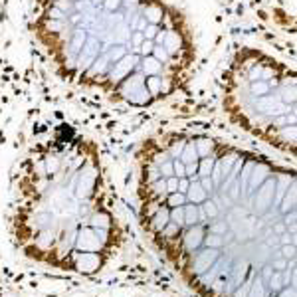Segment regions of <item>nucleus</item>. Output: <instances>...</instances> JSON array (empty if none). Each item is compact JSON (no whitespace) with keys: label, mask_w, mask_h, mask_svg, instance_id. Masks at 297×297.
<instances>
[{"label":"nucleus","mask_w":297,"mask_h":297,"mask_svg":"<svg viewBox=\"0 0 297 297\" xmlns=\"http://www.w3.org/2000/svg\"><path fill=\"white\" fill-rule=\"evenodd\" d=\"M76 269L91 273L95 269H99V254L95 252H80L76 257Z\"/></svg>","instance_id":"obj_6"},{"label":"nucleus","mask_w":297,"mask_h":297,"mask_svg":"<svg viewBox=\"0 0 297 297\" xmlns=\"http://www.w3.org/2000/svg\"><path fill=\"white\" fill-rule=\"evenodd\" d=\"M271 273H273V267H271V265H265V267H263V271H261V275H259V277H261V279H263V281H265V283H267V279H269V277H271Z\"/></svg>","instance_id":"obj_15"},{"label":"nucleus","mask_w":297,"mask_h":297,"mask_svg":"<svg viewBox=\"0 0 297 297\" xmlns=\"http://www.w3.org/2000/svg\"><path fill=\"white\" fill-rule=\"evenodd\" d=\"M248 297H267V285H265V281L259 275H254L252 285H250V291H248Z\"/></svg>","instance_id":"obj_8"},{"label":"nucleus","mask_w":297,"mask_h":297,"mask_svg":"<svg viewBox=\"0 0 297 297\" xmlns=\"http://www.w3.org/2000/svg\"><path fill=\"white\" fill-rule=\"evenodd\" d=\"M109 232H111V230H99V228H91V226H82V228L78 230L74 250L99 254V252L105 248L107 240H109Z\"/></svg>","instance_id":"obj_3"},{"label":"nucleus","mask_w":297,"mask_h":297,"mask_svg":"<svg viewBox=\"0 0 297 297\" xmlns=\"http://www.w3.org/2000/svg\"><path fill=\"white\" fill-rule=\"evenodd\" d=\"M277 297H297L295 285H285L283 289L277 291Z\"/></svg>","instance_id":"obj_13"},{"label":"nucleus","mask_w":297,"mask_h":297,"mask_svg":"<svg viewBox=\"0 0 297 297\" xmlns=\"http://www.w3.org/2000/svg\"><path fill=\"white\" fill-rule=\"evenodd\" d=\"M58 244V236L54 230H40L36 232V246L40 250H52Z\"/></svg>","instance_id":"obj_7"},{"label":"nucleus","mask_w":297,"mask_h":297,"mask_svg":"<svg viewBox=\"0 0 297 297\" xmlns=\"http://www.w3.org/2000/svg\"><path fill=\"white\" fill-rule=\"evenodd\" d=\"M182 248L190 254H194L196 250L202 248V240L206 236V228L202 224H194V226H188V228H182Z\"/></svg>","instance_id":"obj_4"},{"label":"nucleus","mask_w":297,"mask_h":297,"mask_svg":"<svg viewBox=\"0 0 297 297\" xmlns=\"http://www.w3.org/2000/svg\"><path fill=\"white\" fill-rule=\"evenodd\" d=\"M194 261H192V271L196 273V275H202L210 265H212L214 261L220 257V250H214V248H202L200 252L196 250L194 252Z\"/></svg>","instance_id":"obj_5"},{"label":"nucleus","mask_w":297,"mask_h":297,"mask_svg":"<svg viewBox=\"0 0 297 297\" xmlns=\"http://www.w3.org/2000/svg\"><path fill=\"white\" fill-rule=\"evenodd\" d=\"M224 236H216V234H206L204 240H202V248H214V250H220L224 246Z\"/></svg>","instance_id":"obj_9"},{"label":"nucleus","mask_w":297,"mask_h":297,"mask_svg":"<svg viewBox=\"0 0 297 297\" xmlns=\"http://www.w3.org/2000/svg\"><path fill=\"white\" fill-rule=\"evenodd\" d=\"M271 267H273V271H283L287 267V259L285 257L283 259H273L271 261Z\"/></svg>","instance_id":"obj_14"},{"label":"nucleus","mask_w":297,"mask_h":297,"mask_svg":"<svg viewBox=\"0 0 297 297\" xmlns=\"http://www.w3.org/2000/svg\"><path fill=\"white\" fill-rule=\"evenodd\" d=\"M279 252H281V255H283L285 259H289V257L293 259V257H295V244H287V246H281V250H279Z\"/></svg>","instance_id":"obj_12"},{"label":"nucleus","mask_w":297,"mask_h":297,"mask_svg":"<svg viewBox=\"0 0 297 297\" xmlns=\"http://www.w3.org/2000/svg\"><path fill=\"white\" fill-rule=\"evenodd\" d=\"M265 285H267V289L273 291V293H277L279 289H283L285 285H283V279H281V271H273Z\"/></svg>","instance_id":"obj_10"},{"label":"nucleus","mask_w":297,"mask_h":297,"mask_svg":"<svg viewBox=\"0 0 297 297\" xmlns=\"http://www.w3.org/2000/svg\"><path fill=\"white\" fill-rule=\"evenodd\" d=\"M295 70L277 56L240 46L220 78V107L242 131L293 155L297 111Z\"/></svg>","instance_id":"obj_2"},{"label":"nucleus","mask_w":297,"mask_h":297,"mask_svg":"<svg viewBox=\"0 0 297 297\" xmlns=\"http://www.w3.org/2000/svg\"><path fill=\"white\" fill-rule=\"evenodd\" d=\"M254 275H255V273H252L248 281L240 283V285L234 289V293H232V295H234V297H248V291H250V285H252V279H254Z\"/></svg>","instance_id":"obj_11"},{"label":"nucleus","mask_w":297,"mask_h":297,"mask_svg":"<svg viewBox=\"0 0 297 297\" xmlns=\"http://www.w3.org/2000/svg\"><path fill=\"white\" fill-rule=\"evenodd\" d=\"M28 28L64 84L123 107L169 101L196 68L192 26L170 0H32Z\"/></svg>","instance_id":"obj_1"}]
</instances>
